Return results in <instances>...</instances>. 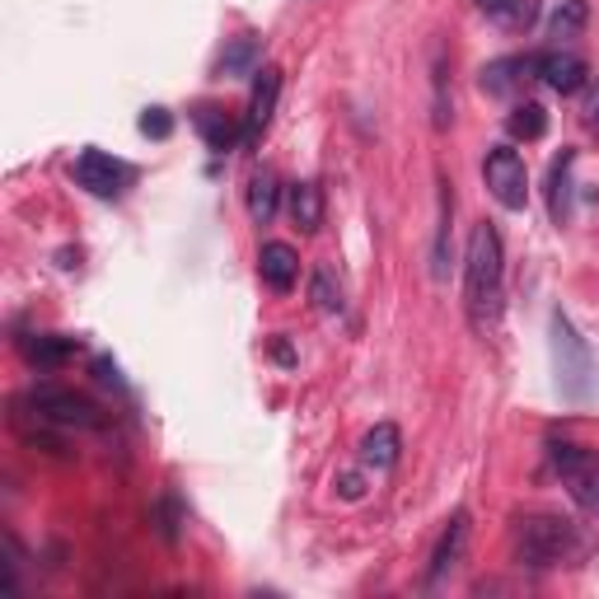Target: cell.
I'll list each match as a JSON object with an SVG mask.
<instances>
[{
	"label": "cell",
	"mask_w": 599,
	"mask_h": 599,
	"mask_svg": "<svg viewBox=\"0 0 599 599\" xmlns=\"http://www.w3.org/2000/svg\"><path fill=\"white\" fill-rule=\"evenodd\" d=\"M464 314L468 324L483 332L501 328L506 314V249L491 221H478L468 235V253H464Z\"/></svg>",
	"instance_id": "1"
},
{
	"label": "cell",
	"mask_w": 599,
	"mask_h": 599,
	"mask_svg": "<svg viewBox=\"0 0 599 599\" xmlns=\"http://www.w3.org/2000/svg\"><path fill=\"white\" fill-rule=\"evenodd\" d=\"M553 365H557V394L572 408L595 398V357L562 309H553Z\"/></svg>",
	"instance_id": "2"
},
{
	"label": "cell",
	"mask_w": 599,
	"mask_h": 599,
	"mask_svg": "<svg viewBox=\"0 0 599 599\" xmlns=\"http://www.w3.org/2000/svg\"><path fill=\"white\" fill-rule=\"evenodd\" d=\"M576 549H580L576 524L562 520V516H524L520 530H516V557H520V567L549 572V567H562V562H567Z\"/></svg>",
	"instance_id": "3"
},
{
	"label": "cell",
	"mask_w": 599,
	"mask_h": 599,
	"mask_svg": "<svg viewBox=\"0 0 599 599\" xmlns=\"http://www.w3.org/2000/svg\"><path fill=\"white\" fill-rule=\"evenodd\" d=\"M549 460L557 468L562 487H567V497L586 510L590 520H599V454L586 445H572V440H553Z\"/></svg>",
	"instance_id": "4"
},
{
	"label": "cell",
	"mask_w": 599,
	"mask_h": 599,
	"mask_svg": "<svg viewBox=\"0 0 599 599\" xmlns=\"http://www.w3.org/2000/svg\"><path fill=\"white\" fill-rule=\"evenodd\" d=\"M483 183L491 202L506 211H524V202H530V169H524V155L516 146H491L483 155Z\"/></svg>",
	"instance_id": "5"
},
{
	"label": "cell",
	"mask_w": 599,
	"mask_h": 599,
	"mask_svg": "<svg viewBox=\"0 0 599 599\" xmlns=\"http://www.w3.org/2000/svg\"><path fill=\"white\" fill-rule=\"evenodd\" d=\"M29 408L38 412V421H52V427H80V431L103 427L99 403L76 394V389H61V384H38V389L29 394Z\"/></svg>",
	"instance_id": "6"
},
{
	"label": "cell",
	"mask_w": 599,
	"mask_h": 599,
	"mask_svg": "<svg viewBox=\"0 0 599 599\" xmlns=\"http://www.w3.org/2000/svg\"><path fill=\"white\" fill-rule=\"evenodd\" d=\"M70 173H76V188H84L99 202H117L136 179V169L127 160H113L109 150H80V160Z\"/></svg>",
	"instance_id": "7"
},
{
	"label": "cell",
	"mask_w": 599,
	"mask_h": 599,
	"mask_svg": "<svg viewBox=\"0 0 599 599\" xmlns=\"http://www.w3.org/2000/svg\"><path fill=\"white\" fill-rule=\"evenodd\" d=\"M276 99H281V66H258L249 113H244V146H258V136L268 132V122L276 113Z\"/></svg>",
	"instance_id": "8"
},
{
	"label": "cell",
	"mask_w": 599,
	"mask_h": 599,
	"mask_svg": "<svg viewBox=\"0 0 599 599\" xmlns=\"http://www.w3.org/2000/svg\"><path fill=\"white\" fill-rule=\"evenodd\" d=\"M464 549H468V516H464V510H454L450 524H445V530H440V539H436V549H431L427 586H440V580H445L454 567H460Z\"/></svg>",
	"instance_id": "9"
},
{
	"label": "cell",
	"mask_w": 599,
	"mask_h": 599,
	"mask_svg": "<svg viewBox=\"0 0 599 599\" xmlns=\"http://www.w3.org/2000/svg\"><path fill=\"white\" fill-rule=\"evenodd\" d=\"M539 80L549 84L553 94H580L590 84V66H586V57H576V52H543Z\"/></svg>",
	"instance_id": "10"
},
{
	"label": "cell",
	"mask_w": 599,
	"mask_h": 599,
	"mask_svg": "<svg viewBox=\"0 0 599 599\" xmlns=\"http://www.w3.org/2000/svg\"><path fill=\"white\" fill-rule=\"evenodd\" d=\"M530 76H539V57H501V61H487L483 66L478 84H483V94L506 99V94H516Z\"/></svg>",
	"instance_id": "11"
},
{
	"label": "cell",
	"mask_w": 599,
	"mask_h": 599,
	"mask_svg": "<svg viewBox=\"0 0 599 599\" xmlns=\"http://www.w3.org/2000/svg\"><path fill=\"white\" fill-rule=\"evenodd\" d=\"M258 272H262V281L276 291V295H286L295 281H300V253L291 249V244H281V239H272V244H262V253H258Z\"/></svg>",
	"instance_id": "12"
},
{
	"label": "cell",
	"mask_w": 599,
	"mask_h": 599,
	"mask_svg": "<svg viewBox=\"0 0 599 599\" xmlns=\"http://www.w3.org/2000/svg\"><path fill=\"white\" fill-rule=\"evenodd\" d=\"M398 454H403V431L394 427V421H375L365 436H361V464L365 468H394L398 464Z\"/></svg>",
	"instance_id": "13"
},
{
	"label": "cell",
	"mask_w": 599,
	"mask_h": 599,
	"mask_svg": "<svg viewBox=\"0 0 599 599\" xmlns=\"http://www.w3.org/2000/svg\"><path fill=\"white\" fill-rule=\"evenodd\" d=\"M572 169H576V150H562L549 165V216H553V225L572 221Z\"/></svg>",
	"instance_id": "14"
},
{
	"label": "cell",
	"mask_w": 599,
	"mask_h": 599,
	"mask_svg": "<svg viewBox=\"0 0 599 599\" xmlns=\"http://www.w3.org/2000/svg\"><path fill=\"white\" fill-rule=\"evenodd\" d=\"M258 61H262V43L253 33H239V38L225 43L221 61H216V76L221 80H239V76H258Z\"/></svg>",
	"instance_id": "15"
},
{
	"label": "cell",
	"mask_w": 599,
	"mask_h": 599,
	"mask_svg": "<svg viewBox=\"0 0 599 599\" xmlns=\"http://www.w3.org/2000/svg\"><path fill=\"white\" fill-rule=\"evenodd\" d=\"M76 351H80V338H61V332H33V338H24V357L38 370L66 365Z\"/></svg>",
	"instance_id": "16"
},
{
	"label": "cell",
	"mask_w": 599,
	"mask_h": 599,
	"mask_svg": "<svg viewBox=\"0 0 599 599\" xmlns=\"http://www.w3.org/2000/svg\"><path fill=\"white\" fill-rule=\"evenodd\" d=\"M192 122H197V132H202V140L216 155H225V150H235V140H244V127H235V117L225 113V109H197L192 113Z\"/></svg>",
	"instance_id": "17"
},
{
	"label": "cell",
	"mask_w": 599,
	"mask_h": 599,
	"mask_svg": "<svg viewBox=\"0 0 599 599\" xmlns=\"http://www.w3.org/2000/svg\"><path fill=\"white\" fill-rule=\"evenodd\" d=\"M450 221H454V188L450 179H440V221H436V244H431V276H450Z\"/></svg>",
	"instance_id": "18"
},
{
	"label": "cell",
	"mask_w": 599,
	"mask_h": 599,
	"mask_svg": "<svg viewBox=\"0 0 599 599\" xmlns=\"http://www.w3.org/2000/svg\"><path fill=\"white\" fill-rule=\"evenodd\" d=\"M291 221L305 235H314L324 225V188L319 183H291Z\"/></svg>",
	"instance_id": "19"
},
{
	"label": "cell",
	"mask_w": 599,
	"mask_h": 599,
	"mask_svg": "<svg viewBox=\"0 0 599 599\" xmlns=\"http://www.w3.org/2000/svg\"><path fill=\"white\" fill-rule=\"evenodd\" d=\"M276 206H281L276 173H272V169H258L253 179H249V216H253V225H272Z\"/></svg>",
	"instance_id": "20"
},
{
	"label": "cell",
	"mask_w": 599,
	"mask_h": 599,
	"mask_svg": "<svg viewBox=\"0 0 599 599\" xmlns=\"http://www.w3.org/2000/svg\"><path fill=\"white\" fill-rule=\"evenodd\" d=\"M586 24H590V5H586V0H557V10L549 14V38L572 43V38L586 33Z\"/></svg>",
	"instance_id": "21"
},
{
	"label": "cell",
	"mask_w": 599,
	"mask_h": 599,
	"mask_svg": "<svg viewBox=\"0 0 599 599\" xmlns=\"http://www.w3.org/2000/svg\"><path fill=\"white\" fill-rule=\"evenodd\" d=\"M309 300H314V309H319V314H342V309H347L342 281H338V272H332L328 262H319V268H314V281H309Z\"/></svg>",
	"instance_id": "22"
},
{
	"label": "cell",
	"mask_w": 599,
	"mask_h": 599,
	"mask_svg": "<svg viewBox=\"0 0 599 599\" xmlns=\"http://www.w3.org/2000/svg\"><path fill=\"white\" fill-rule=\"evenodd\" d=\"M506 132L516 136V140H539L543 132H549V109H543V103H534V99L516 103V109H510V117H506Z\"/></svg>",
	"instance_id": "23"
},
{
	"label": "cell",
	"mask_w": 599,
	"mask_h": 599,
	"mask_svg": "<svg viewBox=\"0 0 599 599\" xmlns=\"http://www.w3.org/2000/svg\"><path fill=\"white\" fill-rule=\"evenodd\" d=\"M431 90H436V132H445L454 122V103H450V90H445V52H436V70H431Z\"/></svg>",
	"instance_id": "24"
},
{
	"label": "cell",
	"mask_w": 599,
	"mask_h": 599,
	"mask_svg": "<svg viewBox=\"0 0 599 599\" xmlns=\"http://www.w3.org/2000/svg\"><path fill=\"white\" fill-rule=\"evenodd\" d=\"M136 127H140V136H150V140H169L173 136V113L169 109H146Z\"/></svg>",
	"instance_id": "25"
},
{
	"label": "cell",
	"mask_w": 599,
	"mask_h": 599,
	"mask_svg": "<svg viewBox=\"0 0 599 599\" xmlns=\"http://www.w3.org/2000/svg\"><path fill=\"white\" fill-rule=\"evenodd\" d=\"M332 491H338L342 501H361L365 497V478H361V473H338V478H332Z\"/></svg>",
	"instance_id": "26"
},
{
	"label": "cell",
	"mask_w": 599,
	"mask_h": 599,
	"mask_svg": "<svg viewBox=\"0 0 599 599\" xmlns=\"http://www.w3.org/2000/svg\"><path fill=\"white\" fill-rule=\"evenodd\" d=\"M580 122H586V132L599 136V80L586 84V103H580Z\"/></svg>",
	"instance_id": "27"
},
{
	"label": "cell",
	"mask_w": 599,
	"mask_h": 599,
	"mask_svg": "<svg viewBox=\"0 0 599 599\" xmlns=\"http://www.w3.org/2000/svg\"><path fill=\"white\" fill-rule=\"evenodd\" d=\"M160 534H165V543H179V501L173 497L160 501Z\"/></svg>",
	"instance_id": "28"
},
{
	"label": "cell",
	"mask_w": 599,
	"mask_h": 599,
	"mask_svg": "<svg viewBox=\"0 0 599 599\" xmlns=\"http://www.w3.org/2000/svg\"><path fill=\"white\" fill-rule=\"evenodd\" d=\"M94 380H99V384H122V375H117V361L99 357V361H94Z\"/></svg>",
	"instance_id": "29"
},
{
	"label": "cell",
	"mask_w": 599,
	"mask_h": 599,
	"mask_svg": "<svg viewBox=\"0 0 599 599\" xmlns=\"http://www.w3.org/2000/svg\"><path fill=\"white\" fill-rule=\"evenodd\" d=\"M272 361H281V365H295V351H291V342H286V338H276V342H272Z\"/></svg>",
	"instance_id": "30"
},
{
	"label": "cell",
	"mask_w": 599,
	"mask_h": 599,
	"mask_svg": "<svg viewBox=\"0 0 599 599\" xmlns=\"http://www.w3.org/2000/svg\"><path fill=\"white\" fill-rule=\"evenodd\" d=\"M478 5H483L487 14H506V10H510V0H478Z\"/></svg>",
	"instance_id": "31"
}]
</instances>
